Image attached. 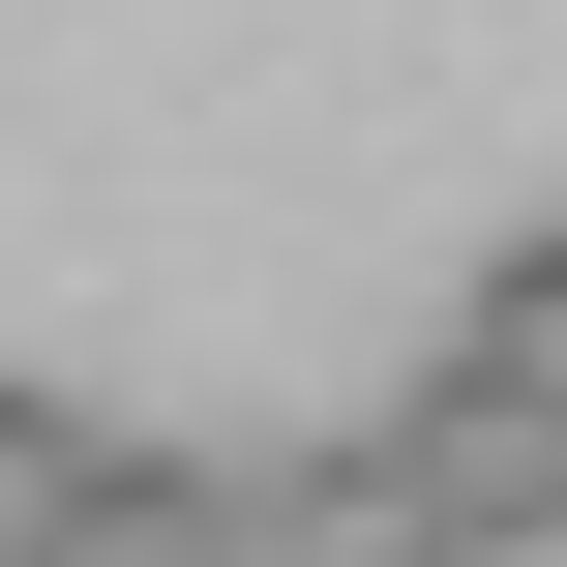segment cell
<instances>
[{
	"instance_id": "6da1fadb",
	"label": "cell",
	"mask_w": 567,
	"mask_h": 567,
	"mask_svg": "<svg viewBox=\"0 0 567 567\" xmlns=\"http://www.w3.org/2000/svg\"><path fill=\"white\" fill-rule=\"evenodd\" d=\"M269 567H508V538L419 478V419H359V449H269Z\"/></svg>"
},
{
	"instance_id": "7a4b0ae2",
	"label": "cell",
	"mask_w": 567,
	"mask_h": 567,
	"mask_svg": "<svg viewBox=\"0 0 567 567\" xmlns=\"http://www.w3.org/2000/svg\"><path fill=\"white\" fill-rule=\"evenodd\" d=\"M419 478H449L508 567H567V419L508 389V359H419Z\"/></svg>"
},
{
	"instance_id": "3957f363",
	"label": "cell",
	"mask_w": 567,
	"mask_h": 567,
	"mask_svg": "<svg viewBox=\"0 0 567 567\" xmlns=\"http://www.w3.org/2000/svg\"><path fill=\"white\" fill-rule=\"evenodd\" d=\"M30 567H269V478H239V449H90V508Z\"/></svg>"
},
{
	"instance_id": "277c9868",
	"label": "cell",
	"mask_w": 567,
	"mask_h": 567,
	"mask_svg": "<svg viewBox=\"0 0 567 567\" xmlns=\"http://www.w3.org/2000/svg\"><path fill=\"white\" fill-rule=\"evenodd\" d=\"M90 449H120V419H60V389H0V567H30L60 508H90Z\"/></svg>"
},
{
	"instance_id": "5b68a950",
	"label": "cell",
	"mask_w": 567,
	"mask_h": 567,
	"mask_svg": "<svg viewBox=\"0 0 567 567\" xmlns=\"http://www.w3.org/2000/svg\"><path fill=\"white\" fill-rule=\"evenodd\" d=\"M449 359H508V389L567 419V239H508V269H478V329H449Z\"/></svg>"
}]
</instances>
